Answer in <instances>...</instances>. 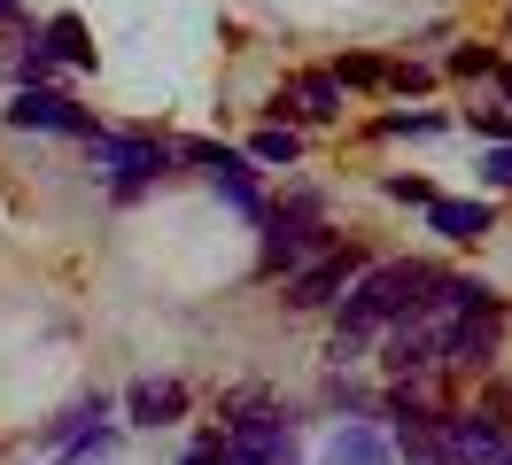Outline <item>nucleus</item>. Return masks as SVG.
I'll return each instance as SVG.
<instances>
[{
  "instance_id": "nucleus-7",
  "label": "nucleus",
  "mask_w": 512,
  "mask_h": 465,
  "mask_svg": "<svg viewBox=\"0 0 512 465\" xmlns=\"http://www.w3.org/2000/svg\"><path fill=\"white\" fill-rule=\"evenodd\" d=\"M8 124H16V132H70V140H94V117H86L78 101H63V93H47V86L16 93V101H8Z\"/></svg>"
},
{
  "instance_id": "nucleus-5",
  "label": "nucleus",
  "mask_w": 512,
  "mask_h": 465,
  "mask_svg": "<svg viewBox=\"0 0 512 465\" xmlns=\"http://www.w3.org/2000/svg\"><path fill=\"white\" fill-rule=\"evenodd\" d=\"M326 233L311 225V202H295V217H264V272H303L326 256Z\"/></svg>"
},
{
  "instance_id": "nucleus-27",
  "label": "nucleus",
  "mask_w": 512,
  "mask_h": 465,
  "mask_svg": "<svg viewBox=\"0 0 512 465\" xmlns=\"http://www.w3.org/2000/svg\"><path fill=\"white\" fill-rule=\"evenodd\" d=\"M497 78H505V93H512V62H505V70H497Z\"/></svg>"
},
{
  "instance_id": "nucleus-8",
  "label": "nucleus",
  "mask_w": 512,
  "mask_h": 465,
  "mask_svg": "<svg viewBox=\"0 0 512 465\" xmlns=\"http://www.w3.org/2000/svg\"><path fill=\"white\" fill-rule=\"evenodd\" d=\"M350 279H357V256H350V248H326L319 264L288 272V303H295V310H326L342 287H350Z\"/></svg>"
},
{
  "instance_id": "nucleus-14",
  "label": "nucleus",
  "mask_w": 512,
  "mask_h": 465,
  "mask_svg": "<svg viewBox=\"0 0 512 465\" xmlns=\"http://www.w3.org/2000/svg\"><path fill=\"white\" fill-rule=\"evenodd\" d=\"M280 101H295L311 124H326V117H342V86L334 78H295V93H280Z\"/></svg>"
},
{
  "instance_id": "nucleus-20",
  "label": "nucleus",
  "mask_w": 512,
  "mask_h": 465,
  "mask_svg": "<svg viewBox=\"0 0 512 465\" xmlns=\"http://www.w3.org/2000/svg\"><path fill=\"white\" fill-rule=\"evenodd\" d=\"M187 155L202 163V171H233V163H241V155H233V148H218V140H187Z\"/></svg>"
},
{
  "instance_id": "nucleus-17",
  "label": "nucleus",
  "mask_w": 512,
  "mask_h": 465,
  "mask_svg": "<svg viewBox=\"0 0 512 465\" xmlns=\"http://www.w3.org/2000/svg\"><path fill=\"white\" fill-rule=\"evenodd\" d=\"M334 86H388V62H373V55H350L342 70H334Z\"/></svg>"
},
{
  "instance_id": "nucleus-4",
  "label": "nucleus",
  "mask_w": 512,
  "mask_h": 465,
  "mask_svg": "<svg viewBox=\"0 0 512 465\" xmlns=\"http://www.w3.org/2000/svg\"><path fill=\"white\" fill-rule=\"evenodd\" d=\"M443 458L450 465H512V434L505 419H474V411H443Z\"/></svg>"
},
{
  "instance_id": "nucleus-12",
  "label": "nucleus",
  "mask_w": 512,
  "mask_h": 465,
  "mask_svg": "<svg viewBox=\"0 0 512 465\" xmlns=\"http://www.w3.org/2000/svg\"><path fill=\"white\" fill-rule=\"evenodd\" d=\"M319 465H396V458H388V442H381L373 427H342L334 442H326Z\"/></svg>"
},
{
  "instance_id": "nucleus-13",
  "label": "nucleus",
  "mask_w": 512,
  "mask_h": 465,
  "mask_svg": "<svg viewBox=\"0 0 512 465\" xmlns=\"http://www.w3.org/2000/svg\"><path fill=\"white\" fill-rule=\"evenodd\" d=\"M427 217H435L443 241H474V233H489V202H427Z\"/></svg>"
},
{
  "instance_id": "nucleus-15",
  "label": "nucleus",
  "mask_w": 512,
  "mask_h": 465,
  "mask_svg": "<svg viewBox=\"0 0 512 465\" xmlns=\"http://www.w3.org/2000/svg\"><path fill=\"white\" fill-rule=\"evenodd\" d=\"M47 55H55V62H94L86 24H78V16H55V24H47Z\"/></svg>"
},
{
  "instance_id": "nucleus-9",
  "label": "nucleus",
  "mask_w": 512,
  "mask_h": 465,
  "mask_svg": "<svg viewBox=\"0 0 512 465\" xmlns=\"http://www.w3.org/2000/svg\"><path fill=\"white\" fill-rule=\"evenodd\" d=\"M86 148H94V171H109L117 186H140V179H156V171H163V148H156V140H117V132H94Z\"/></svg>"
},
{
  "instance_id": "nucleus-2",
  "label": "nucleus",
  "mask_w": 512,
  "mask_h": 465,
  "mask_svg": "<svg viewBox=\"0 0 512 465\" xmlns=\"http://www.w3.org/2000/svg\"><path fill=\"white\" fill-rule=\"evenodd\" d=\"M474 295H481L474 279H435V287H427V295H419V303L396 318V341H388V372H396V380H412L419 365H435V357H443V334L458 326V310L474 303Z\"/></svg>"
},
{
  "instance_id": "nucleus-6",
  "label": "nucleus",
  "mask_w": 512,
  "mask_h": 465,
  "mask_svg": "<svg viewBox=\"0 0 512 465\" xmlns=\"http://www.w3.org/2000/svg\"><path fill=\"white\" fill-rule=\"evenodd\" d=\"M225 465H295V434H288V419H272V411L233 419V434H225Z\"/></svg>"
},
{
  "instance_id": "nucleus-21",
  "label": "nucleus",
  "mask_w": 512,
  "mask_h": 465,
  "mask_svg": "<svg viewBox=\"0 0 512 465\" xmlns=\"http://www.w3.org/2000/svg\"><path fill=\"white\" fill-rule=\"evenodd\" d=\"M474 132H489L497 148H512V109H481V117H474Z\"/></svg>"
},
{
  "instance_id": "nucleus-19",
  "label": "nucleus",
  "mask_w": 512,
  "mask_h": 465,
  "mask_svg": "<svg viewBox=\"0 0 512 465\" xmlns=\"http://www.w3.org/2000/svg\"><path fill=\"white\" fill-rule=\"evenodd\" d=\"M489 70H497L489 47H458V55H450V78H489Z\"/></svg>"
},
{
  "instance_id": "nucleus-16",
  "label": "nucleus",
  "mask_w": 512,
  "mask_h": 465,
  "mask_svg": "<svg viewBox=\"0 0 512 465\" xmlns=\"http://www.w3.org/2000/svg\"><path fill=\"white\" fill-rule=\"evenodd\" d=\"M210 179H218V194H225V202H233L241 217H264V194L249 186V163H233V171H210Z\"/></svg>"
},
{
  "instance_id": "nucleus-11",
  "label": "nucleus",
  "mask_w": 512,
  "mask_h": 465,
  "mask_svg": "<svg viewBox=\"0 0 512 465\" xmlns=\"http://www.w3.org/2000/svg\"><path fill=\"white\" fill-rule=\"evenodd\" d=\"M179 411H187V388H179V380H140V388H132V419H140V427H163V419H179Z\"/></svg>"
},
{
  "instance_id": "nucleus-25",
  "label": "nucleus",
  "mask_w": 512,
  "mask_h": 465,
  "mask_svg": "<svg viewBox=\"0 0 512 465\" xmlns=\"http://www.w3.org/2000/svg\"><path fill=\"white\" fill-rule=\"evenodd\" d=\"M187 465H218V450H210V442H202V450H194V458Z\"/></svg>"
},
{
  "instance_id": "nucleus-1",
  "label": "nucleus",
  "mask_w": 512,
  "mask_h": 465,
  "mask_svg": "<svg viewBox=\"0 0 512 465\" xmlns=\"http://www.w3.org/2000/svg\"><path fill=\"white\" fill-rule=\"evenodd\" d=\"M435 279L443 272H427V264H381V272L350 279V303H342V326H334V357H357V341L373 326H388V318H404Z\"/></svg>"
},
{
  "instance_id": "nucleus-3",
  "label": "nucleus",
  "mask_w": 512,
  "mask_h": 465,
  "mask_svg": "<svg viewBox=\"0 0 512 465\" xmlns=\"http://www.w3.org/2000/svg\"><path fill=\"white\" fill-rule=\"evenodd\" d=\"M497 334H505V310H497V295L481 287L474 303L458 310V326L443 334V365H458V372H481L489 357H497Z\"/></svg>"
},
{
  "instance_id": "nucleus-22",
  "label": "nucleus",
  "mask_w": 512,
  "mask_h": 465,
  "mask_svg": "<svg viewBox=\"0 0 512 465\" xmlns=\"http://www.w3.org/2000/svg\"><path fill=\"white\" fill-rule=\"evenodd\" d=\"M481 179H489V186H512V148H489V163H481Z\"/></svg>"
},
{
  "instance_id": "nucleus-10",
  "label": "nucleus",
  "mask_w": 512,
  "mask_h": 465,
  "mask_svg": "<svg viewBox=\"0 0 512 465\" xmlns=\"http://www.w3.org/2000/svg\"><path fill=\"white\" fill-rule=\"evenodd\" d=\"M435 419H443V411H412V419H396V450H404L412 465H450L443 458V427H435Z\"/></svg>"
},
{
  "instance_id": "nucleus-23",
  "label": "nucleus",
  "mask_w": 512,
  "mask_h": 465,
  "mask_svg": "<svg viewBox=\"0 0 512 465\" xmlns=\"http://www.w3.org/2000/svg\"><path fill=\"white\" fill-rule=\"evenodd\" d=\"M388 86H396V93H419V86H427V70H419V62H396V70H388Z\"/></svg>"
},
{
  "instance_id": "nucleus-24",
  "label": "nucleus",
  "mask_w": 512,
  "mask_h": 465,
  "mask_svg": "<svg viewBox=\"0 0 512 465\" xmlns=\"http://www.w3.org/2000/svg\"><path fill=\"white\" fill-rule=\"evenodd\" d=\"M388 194H396V202H435V194H427V179H388Z\"/></svg>"
},
{
  "instance_id": "nucleus-18",
  "label": "nucleus",
  "mask_w": 512,
  "mask_h": 465,
  "mask_svg": "<svg viewBox=\"0 0 512 465\" xmlns=\"http://www.w3.org/2000/svg\"><path fill=\"white\" fill-rule=\"evenodd\" d=\"M256 163H295V132H280V124L256 132Z\"/></svg>"
},
{
  "instance_id": "nucleus-26",
  "label": "nucleus",
  "mask_w": 512,
  "mask_h": 465,
  "mask_svg": "<svg viewBox=\"0 0 512 465\" xmlns=\"http://www.w3.org/2000/svg\"><path fill=\"white\" fill-rule=\"evenodd\" d=\"M0 24H16V0H0Z\"/></svg>"
}]
</instances>
